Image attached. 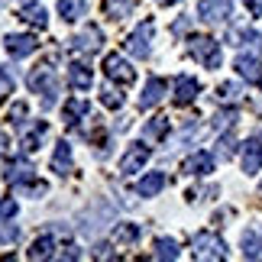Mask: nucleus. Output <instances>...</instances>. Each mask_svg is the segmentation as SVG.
Returning a JSON list of instances; mask_svg holds the SVG:
<instances>
[{
    "label": "nucleus",
    "instance_id": "1",
    "mask_svg": "<svg viewBox=\"0 0 262 262\" xmlns=\"http://www.w3.org/2000/svg\"><path fill=\"white\" fill-rule=\"evenodd\" d=\"M188 55L194 58V62H201L204 68H220V62H224V55H220V42L210 36H191L188 39Z\"/></svg>",
    "mask_w": 262,
    "mask_h": 262
},
{
    "label": "nucleus",
    "instance_id": "2",
    "mask_svg": "<svg viewBox=\"0 0 262 262\" xmlns=\"http://www.w3.org/2000/svg\"><path fill=\"white\" fill-rule=\"evenodd\" d=\"M29 88L36 91V94H42V107L49 110L55 104V97H58V78L52 68H36L33 75H29Z\"/></svg>",
    "mask_w": 262,
    "mask_h": 262
},
{
    "label": "nucleus",
    "instance_id": "3",
    "mask_svg": "<svg viewBox=\"0 0 262 262\" xmlns=\"http://www.w3.org/2000/svg\"><path fill=\"white\" fill-rule=\"evenodd\" d=\"M149 156H152V149H149L146 139H139V143L133 146H126V152L120 156V175H136V172H143V165L149 162Z\"/></svg>",
    "mask_w": 262,
    "mask_h": 262
},
{
    "label": "nucleus",
    "instance_id": "4",
    "mask_svg": "<svg viewBox=\"0 0 262 262\" xmlns=\"http://www.w3.org/2000/svg\"><path fill=\"white\" fill-rule=\"evenodd\" d=\"M152 19H143L133 33L126 36V52L136 55V58H149V52H152Z\"/></svg>",
    "mask_w": 262,
    "mask_h": 262
},
{
    "label": "nucleus",
    "instance_id": "5",
    "mask_svg": "<svg viewBox=\"0 0 262 262\" xmlns=\"http://www.w3.org/2000/svg\"><path fill=\"white\" fill-rule=\"evenodd\" d=\"M191 246H194V259H227V243L210 230L198 233L191 239Z\"/></svg>",
    "mask_w": 262,
    "mask_h": 262
},
{
    "label": "nucleus",
    "instance_id": "6",
    "mask_svg": "<svg viewBox=\"0 0 262 262\" xmlns=\"http://www.w3.org/2000/svg\"><path fill=\"white\" fill-rule=\"evenodd\" d=\"M68 49H72V52H78V55H97L100 49H104V33H100L97 26H88V29H81L78 36L68 39Z\"/></svg>",
    "mask_w": 262,
    "mask_h": 262
},
{
    "label": "nucleus",
    "instance_id": "7",
    "mask_svg": "<svg viewBox=\"0 0 262 262\" xmlns=\"http://www.w3.org/2000/svg\"><path fill=\"white\" fill-rule=\"evenodd\" d=\"M104 75L110 78V81H117V84H133L136 81V68L129 65L123 55H117V52H110L104 58Z\"/></svg>",
    "mask_w": 262,
    "mask_h": 262
},
{
    "label": "nucleus",
    "instance_id": "8",
    "mask_svg": "<svg viewBox=\"0 0 262 262\" xmlns=\"http://www.w3.org/2000/svg\"><path fill=\"white\" fill-rule=\"evenodd\" d=\"M230 13H233V0H201L198 4V19L204 23H227Z\"/></svg>",
    "mask_w": 262,
    "mask_h": 262
},
{
    "label": "nucleus",
    "instance_id": "9",
    "mask_svg": "<svg viewBox=\"0 0 262 262\" xmlns=\"http://www.w3.org/2000/svg\"><path fill=\"white\" fill-rule=\"evenodd\" d=\"M201 94V81L194 75H178L175 78V84H172V100L178 107H188V104H194V97Z\"/></svg>",
    "mask_w": 262,
    "mask_h": 262
},
{
    "label": "nucleus",
    "instance_id": "10",
    "mask_svg": "<svg viewBox=\"0 0 262 262\" xmlns=\"http://www.w3.org/2000/svg\"><path fill=\"white\" fill-rule=\"evenodd\" d=\"M36 178V168H33V162H29L26 156H19V159H13L7 168H4V181H10L13 188H19V185H26V181H33Z\"/></svg>",
    "mask_w": 262,
    "mask_h": 262
},
{
    "label": "nucleus",
    "instance_id": "11",
    "mask_svg": "<svg viewBox=\"0 0 262 262\" xmlns=\"http://www.w3.org/2000/svg\"><path fill=\"white\" fill-rule=\"evenodd\" d=\"M259 168H262V133H253L243 146V172L256 175Z\"/></svg>",
    "mask_w": 262,
    "mask_h": 262
},
{
    "label": "nucleus",
    "instance_id": "12",
    "mask_svg": "<svg viewBox=\"0 0 262 262\" xmlns=\"http://www.w3.org/2000/svg\"><path fill=\"white\" fill-rule=\"evenodd\" d=\"M39 49V39L33 33H13V36H7V52L13 55V58H26V55H33Z\"/></svg>",
    "mask_w": 262,
    "mask_h": 262
},
{
    "label": "nucleus",
    "instance_id": "13",
    "mask_svg": "<svg viewBox=\"0 0 262 262\" xmlns=\"http://www.w3.org/2000/svg\"><path fill=\"white\" fill-rule=\"evenodd\" d=\"M233 68L239 72V78H246V81H253V84L262 81V58H259V55L239 52V55H236V62H233Z\"/></svg>",
    "mask_w": 262,
    "mask_h": 262
},
{
    "label": "nucleus",
    "instance_id": "14",
    "mask_svg": "<svg viewBox=\"0 0 262 262\" xmlns=\"http://www.w3.org/2000/svg\"><path fill=\"white\" fill-rule=\"evenodd\" d=\"M46 133H49V123H46V120L23 123V136H19V146H23V152H36L39 143L46 139Z\"/></svg>",
    "mask_w": 262,
    "mask_h": 262
},
{
    "label": "nucleus",
    "instance_id": "15",
    "mask_svg": "<svg viewBox=\"0 0 262 262\" xmlns=\"http://www.w3.org/2000/svg\"><path fill=\"white\" fill-rule=\"evenodd\" d=\"M165 91H168V84H165V78H159V75H152L146 81V88H143V94H139V110H149V107H156L159 100L165 97Z\"/></svg>",
    "mask_w": 262,
    "mask_h": 262
},
{
    "label": "nucleus",
    "instance_id": "16",
    "mask_svg": "<svg viewBox=\"0 0 262 262\" xmlns=\"http://www.w3.org/2000/svg\"><path fill=\"white\" fill-rule=\"evenodd\" d=\"M227 42L230 46H249V49H256V52H259V49H262V36L256 33L253 26H233L227 33Z\"/></svg>",
    "mask_w": 262,
    "mask_h": 262
},
{
    "label": "nucleus",
    "instance_id": "17",
    "mask_svg": "<svg viewBox=\"0 0 262 262\" xmlns=\"http://www.w3.org/2000/svg\"><path fill=\"white\" fill-rule=\"evenodd\" d=\"M165 185H168L165 172H146L143 178H139V185H136V194L139 198H156Z\"/></svg>",
    "mask_w": 262,
    "mask_h": 262
},
{
    "label": "nucleus",
    "instance_id": "18",
    "mask_svg": "<svg viewBox=\"0 0 262 262\" xmlns=\"http://www.w3.org/2000/svg\"><path fill=\"white\" fill-rule=\"evenodd\" d=\"M91 81H94V75H91V68L84 62L68 65V84H72L75 91H91Z\"/></svg>",
    "mask_w": 262,
    "mask_h": 262
},
{
    "label": "nucleus",
    "instance_id": "19",
    "mask_svg": "<svg viewBox=\"0 0 262 262\" xmlns=\"http://www.w3.org/2000/svg\"><path fill=\"white\" fill-rule=\"evenodd\" d=\"M52 172H55V175H62V178H65L68 172H72V143H65V139L55 146V156H52Z\"/></svg>",
    "mask_w": 262,
    "mask_h": 262
},
{
    "label": "nucleus",
    "instance_id": "20",
    "mask_svg": "<svg viewBox=\"0 0 262 262\" xmlns=\"http://www.w3.org/2000/svg\"><path fill=\"white\" fill-rule=\"evenodd\" d=\"M185 172L188 175H201V178L210 175V172H214V156H210V152H194L185 162Z\"/></svg>",
    "mask_w": 262,
    "mask_h": 262
},
{
    "label": "nucleus",
    "instance_id": "21",
    "mask_svg": "<svg viewBox=\"0 0 262 262\" xmlns=\"http://www.w3.org/2000/svg\"><path fill=\"white\" fill-rule=\"evenodd\" d=\"M88 114H91V104H88L84 97H72V100L65 104V123H68V126H78Z\"/></svg>",
    "mask_w": 262,
    "mask_h": 262
},
{
    "label": "nucleus",
    "instance_id": "22",
    "mask_svg": "<svg viewBox=\"0 0 262 262\" xmlns=\"http://www.w3.org/2000/svg\"><path fill=\"white\" fill-rule=\"evenodd\" d=\"M165 136H168V117H152L143 126V139H146L149 146H152V143H162Z\"/></svg>",
    "mask_w": 262,
    "mask_h": 262
},
{
    "label": "nucleus",
    "instance_id": "23",
    "mask_svg": "<svg viewBox=\"0 0 262 262\" xmlns=\"http://www.w3.org/2000/svg\"><path fill=\"white\" fill-rule=\"evenodd\" d=\"M58 13H62L65 23H75L88 13V0H58Z\"/></svg>",
    "mask_w": 262,
    "mask_h": 262
},
{
    "label": "nucleus",
    "instance_id": "24",
    "mask_svg": "<svg viewBox=\"0 0 262 262\" xmlns=\"http://www.w3.org/2000/svg\"><path fill=\"white\" fill-rule=\"evenodd\" d=\"M19 19L23 23H29V26H39V29H46V23H49V13L42 7H36V4H26L23 10H19Z\"/></svg>",
    "mask_w": 262,
    "mask_h": 262
},
{
    "label": "nucleus",
    "instance_id": "25",
    "mask_svg": "<svg viewBox=\"0 0 262 262\" xmlns=\"http://www.w3.org/2000/svg\"><path fill=\"white\" fill-rule=\"evenodd\" d=\"M239 246H243L246 259H262V236L256 233V230H246L243 239H239Z\"/></svg>",
    "mask_w": 262,
    "mask_h": 262
},
{
    "label": "nucleus",
    "instance_id": "26",
    "mask_svg": "<svg viewBox=\"0 0 262 262\" xmlns=\"http://www.w3.org/2000/svg\"><path fill=\"white\" fill-rule=\"evenodd\" d=\"M217 104H236L239 97H243V88H239L236 81H224V84H217Z\"/></svg>",
    "mask_w": 262,
    "mask_h": 262
},
{
    "label": "nucleus",
    "instance_id": "27",
    "mask_svg": "<svg viewBox=\"0 0 262 262\" xmlns=\"http://www.w3.org/2000/svg\"><path fill=\"white\" fill-rule=\"evenodd\" d=\"M52 249H55L52 236H49V233H42V236H39L33 246H29V253H26V256H29V259H52Z\"/></svg>",
    "mask_w": 262,
    "mask_h": 262
},
{
    "label": "nucleus",
    "instance_id": "28",
    "mask_svg": "<svg viewBox=\"0 0 262 262\" xmlns=\"http://www.w3.org/2000/svg\"><path fill=\"white\" fill-rule=\"evenodd\" d=\"M139 236H143V230H139L136 224H117L114 227V239H117V243H136Z\"/></svg>",
    "mask_w": 262,
    "mask_h": 262
},
{
    "label": "nucleus",
    "instance_id": "29",
    "mask_svg": "<svg viewBox=\"0 0 262 262\" xmlns=\"http://www.w3.org/2000/svg\"><path fill=\"white\" fill-rule=\"evenodd\" d=\"M217 156L220 159H233L236 156V136L230 133V129H224L220 139H217Z\"/></svg>",
    "mask_w": 262,
    "mask_h": 262
},
{
    "label": "nucleus",
    "instance_id": "30",
    "mask_svg": "<svg viewBox=\"0 0 262 262\" xmlns=\"http://www.w3.org/2000/svg\"><path fill=\"white\" fill-rule=\"evenodd\" d=\"M156 259H178V243L172 236H162V239H156Z\"/></svg>",
    "mask_w": 262,
    "mask_h": 262
},
{
    "label": "nucleus",
    "instance_id": "31",
    "mask_svg": "<svg viewBox=\"0 0 262 262\" xmlns=\"http://www.w3.org/2000/svg\"><path fill=\"white\" fill-rule=\"evenodd\" d=\"M104 10H107V16H114V19H123L129 10H133V0H107L104 4Z\"/></svg>",
    "mask_w": 262,
    "mask_h": 262
},
{
    "label": "nucleus",
    "instance_id": "32",
    "mask_svg": "<svg viewBox=\"0 0 262 262\" xmlns=\"http://www.w3.org/2000/svg\"><path fill=\"white\" fill-rule=\"evenodd\" d=\"M100 104L110 107V110H117V107H123V94H120L114 84H107L104 91H100Z\"/></svg>",
    "mask_w": 262,
    "mask_h": 262
},
{
    "label": "nucleus",
    "instance_id": "33",
    "mask_svg": "<svg viewBox=\"0 0 262 262\" xmlns=\"http://www.w3.org/2000/svg\"><path fill=\"white\" fill-rule=\"evenodd\" d=\"M13 88H16V78H13V72H10L7 65H0V100L13 94Z\"/></svg>",
    "mask_w": 262,
    "mask_h": 262
},
{
    "label": "nucleus",
    "instance_id": "34",
    "mask_svg": "<svg viewBox=\"0 0 262 262\" xmlns=\"http://www.w3.org/2000/svg\"><path fill=\"white\" fill-rule=\"evenodd\" d=\"M239 120V114L236 110H220V114L214 117V126L220 129V133H224V129H233V123Z\"/></svg>",
    "mask_w": 262,
    "mask_h": 262
},
{
    "label": "nucleus",
    "instance_id": "35",
    "mask_svg": "<svg viewBox=\"0 0 262 262\" xmlns=\"http://www.w3.org/2000/svg\"><path fill=\"white\" fill-rule=\"evenodd\" d=\"M16 239H19V227L0 224V243H16Z\"/></svg>",
    "mask_w": 262,
    "mask_h": 262
},
{
    "label": "nucleus",
    "instance_id": "36",
    "mask_svg": "<svg viewBox=\"0 0 262 262\" xmlns=\"http://www.w3.org/2000/svg\"><path fill=\"white\" fill-rule=\"evenodd\" d=\"M10 123H16V126H23L26 123V104H13V107H10Z\"/></svg>",
    "mask_w": 262,
    "mask_h": 262
},
{
    "label": "nucleus",
    "instance_id": "37",
    "mask_svg": "<svg viewBox=\"0 0 262 262\" xmlns=\"http://www.w3.org/2000/svg\"><path fill=\"white\" fill-rule=\"evenodd\" d=\"M13 220L16 217V201L13 198H4V201H0V220Z\"/></svg>",
    "mask_w": 262,
    "mask_h": 262
},
{
    "label": "nucleus",
    "instance_id": "38",
    "mask_svg": "<svg viewBox=\"0 0 262 262\" xmlns=\"http://www.w3.org/2000/svg\"><path fill=\"white\" fill-rule=\"evenodd\" d=\"M94 256H100V259H110V256H114V246L100 243V246H94Z\"/></svg>",
    "mask_w": 262,
    "mask_h": 262
},
{
    "label": "nucleus",
    "instance_id": "39",
    "mask_svg": "<svg viewBox=\"0 0 262 262\" xmlns=\"http://www.w3.org/2000/svg\"><path fill=\"white\" fill-rule=\"evenodd\" d=\"M246 10L253 16H262V0H246Z\"/></svg>",
    "mask_w": 262,
    "mask_h": 262
},
{
    "label": "nucleus",
    "instance_id": "40",
    "mask_svg": "<svg viewBox=\"0 0 262 262\" xmlns=\"http://www.w3.org/2000/svg\"><path fill=\"white\" fill-rule=\"evenodd\" d=\"M7 149H10V139H7L4 129H0V156H7Z\"/></svg>",
    "mask_w": 262,
    "mask_h": 262
},
{
    "label": "nucleus",
    "instance_id": "41",
    "mask_svg": "<svg viewBox=\"0 0 262 262\" xmlns=\"http://www.w3.org/2000/svg\"><path fill=\"white\" fill-rule=\"evenodd\" d=\"M162 4H178V0H162Z\"/></svg>",
    "mask_w": 262,
    "mask_h": 262
},
{
    "label": "nucleus",
    "instance_id": "42",
    "mask_svg": "<svg viewBox=\"0 0 262 262\" xmlns=\"http://www.w3.org/2000/svg\"><path fill=\"white\" fill-rule=\"evenodd\" d=\"M7 4H10V0H0V7H7Z\"/></svg>",
    "mask_w": 262,
    "mask_h": 262
},
{
    "label": "nucleus",
    "instance_id": "43",
    "mask_svg": "<svg viewBox=\"0 0 262 262\" xmlns=\"http://www.w3.org/2000/svg\"><path fill=\"white\" fill-rule=\"evenodd\" d=\"M26 4H33V0H26Z\"/></svg>",
    "mask_w": 262,
    "mask_h": 262
},
{
    "label": "nucleus",
    "instance_id": "44",
    "mask_svg": "<svg viewBox=\"0 0 262 262\" xmlns=\"http://www.w3.org/2000/svg\"><path fill=\"white\" fill-rule=\"evenodd\" d=\"M259 191H262V185H259Z\"/></svg>",
    "mask_w": 262,
    "mask_h": 262
},
{
    "label": "nucleus",
    "instance_id": "45",
    "mask_svg": "<svg viewBox=\"0 0 262 262\" xmlns=\"http://www.w3.org/2000/svg\"><path fill=\"white\" fill-rule=\"evenodd\" d=\"M259 84H262V81H259Z\"/></svg>",
    "mask_w": 262,
    "mask_h": 262
}]
</instances>
